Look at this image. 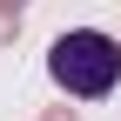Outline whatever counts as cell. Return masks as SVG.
Here are the masks:
<instances>
[{"label": "cell", "mask_w": 121, "mask_h": 121, "mask_svg": "<svg viewBox=\"0 0 121 121\" xmlns=\"http://www.w3.org/2000/svg\"><path fill=\"white\" fill-rule=\"evenodd\" d=\"M47 74L67 87V94L94 101V94H108V87H114V74H121V40L94 34V27L60 34V40H54V54H47Z\"/></svg>", "instance_id": "cell-1"}, {"label": "cell", "mask_w": 121, "mask_h": 121, "mask_svg": "<svg viewBox=\"0 0 121 121\" xmlns=\"http://www.w3.org/2000/svg\"><path fill=\"white\" fill-rule=\"evenodd\" d=\"M20 34V7H0V40H13Z\"/></svg>", "instance_id": "cell-2"}, {"label": "cell", "mask_w": 121, "mask_h": 121, "mask_svg": "<svg viewBox=\"0 0 121 121\" xmlns=\"http://www.w3.org/2000/svg\"><path fill=\"white\" fill-rule=\"evenodd\" d=\"M47 121H74V114H67V108H54V114H47Z\"/></svg>", "instance_id": "cell-3"}]
</instances>
